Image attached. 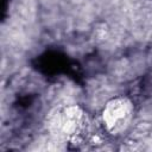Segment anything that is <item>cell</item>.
Returning a JSON list of instances; mask_svg holds the SVG:
<instances>
[{
	"instance_id": "obj_1",
	"label": "cell",
	"mask_w": 152,
	"mask_h": 152,
	"mask_svg": "<svg viewBox=\"0 0 152 152\" xmlns=\"http://www.w3.org/2000/svg\"><path fill=\"white\" fill-rule=\"evenodd\" d=\"M134 113L133 103L129 99L119 96L109 100L102 109V122L104 128L112 134H120L128 128Z\"/></svg>"
},
{
	"instance_id": "obj_2",
	"label": "cell",
	"mask_w": 152,
	"mask_h": 152,
	"mask_svg": "<svg viewBox=\"0 0 152 152\" xmlns=\"http://www.w3.org/2000/svg\"><path fill=\"white\" fill-rule=\"evenodd\" d=\"M83 121V114L77 106H66L57 110L51 116L50 129L59 138H70L76 135Z\"/></svg>"
}]
</instances>
